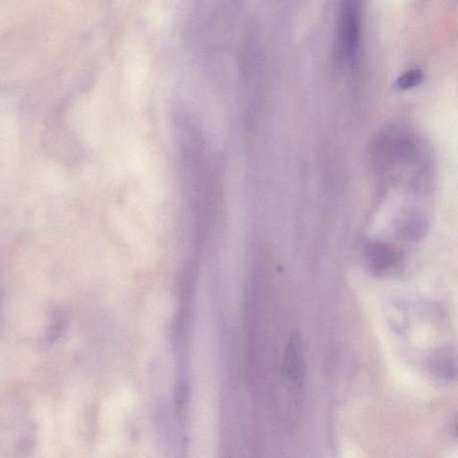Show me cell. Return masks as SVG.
<instances>
[{"label":"cell","mask_w":458,"mask_h":458,"mask_svg":"<svg viewBox=\"0 0 458 458\" xmlns=\"http://www.w3.org/2000/svg\"><path fill=\"white\" fill-rule=\"evenodd\" d=\"M366 257L371 270L382 274L399 261L400 251L392 244L374 242L368 246Z\"/></svg>","instance_id":"cell-4"},{"label":"cell","mask_w":458,"mask_h":458,"mask_svg":"<svg viewBox=\"0 0 458 458\" xmlns=\"http://www.w3.org/2000/svg\"><path fill=\"white\" fill-rule=\"evenodd\" d=\"M55 316L53 318L52 325L50 326L47 334V340L48 343L54 341L56 336L59 335L62 327V318L58 312L55 314Z\"/></svg>","instance_id":"cell-7"},{"label":"cell","mask_w":458,"mask_h":458,"mask_svg":"<svg viewBox=\"0 0 458 458\" xmlns=\"http://www.w3.org/2000/svg\"><path fill=\"white\" fill-rule=\"evenodd\" d=\"M360 43V20L358 0H342L338 49L343 61L349 66L356 64Z\"/></svg>","instance_id":"cell-1"},{"label":"cell","mask_w":458,"mask_h":458,"mask_svg":"<svg viewBox=\"0 0 458 458\" xmlns=\"http://www.w3.org/2000/svg\"><path fill=\"white\" fill-rule=\"evenodd\" d=\"M427 228L426 216L416 209H407L400 212L394 221L396 233L405 240L415 241L420 239L426 233Z\"/></svg>","instance_id":"cell-3"},{"label":"cell","mask_w":458,"mask_h":458,"mask_svg":"<svg viewBox=\"0 0 458 458\" xmlns=\"http://www.w3.org/2000/svg\"><path fill=\"white\" fill-rule=\"evenodd\" d=\"M305 372L304 349L301 335L294 331L288 341L283 362V374L291 386H301Z\"/></svg>","instance_id":"cell-2"},{"label":"cell","mask_w":458,"mask_h":458,"mask_svg":"<svg viewBox=\"0 0 458 458\" xmlns=\"http://www.w3.org/2000/svg\"><path fill=\"white\" fill-rule=\"evenodd\" d=\"M429 369L442 380H452L456 374L455 352L449 346L437 350L429 358Z\"/></svg>","instance_id":"cell-5"},{"label":"cell","mask_w":458,"mask_h":458,"mask_svg":"<svg viewBox=\"0 0 458 458\" xmlns=\"http://www.w3.org/2000/svg\"><path fill=\"white\" fill-rule=\"evenodd\" d=\"M423 72L418 69H412L403 73L395 81V88L399 90H407L417 87L423 81Z\"/></svg>","instance_id":"cell-6"}]
</instances>
